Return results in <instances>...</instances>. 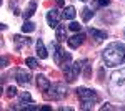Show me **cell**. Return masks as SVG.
<instances>
[{"instance_id":"1","label":"cell","mask_w":125,"mask_h":111,"mask_svg":"<svg viewBox=\"0 0 125 111\" xmlns=\"http://www.w3.org/2000/svg\"><path fill=\"white\" fill-rule=\"evenodd\" d=\"M102 58L105 61L107 66L114 68V66H120L125 63V45L120 42H112L108 43L107 48L102 51Z\"/></svg>"},{"instance_id":"2","label":"cell","mask_w":125,"mask_h":111,"mask_svg":"<svg viewBox=\"0 0 125 111\" xmlns=\"http://www.w3.org/2000/svg\"><path fill=\"white\" fill-rule=\"evenodd\" d=\"M110 90L115 98L125 100V68L117 70L110 75Z\"/></svg>"},{"instance_id":"3","label":"cell","mask_w":125,"mask_h":111,"mask_svg":"<svg viewBox=\"0 0 125 111\" xmlns=\"http://www.w3.org/2000/svg\"><path fill=\"white\" fill-rule=\"evenodd\" d=\"M77 96L82 101V106H80L82 110H94V104L98 101V94L94 90H88L83 86L77 88Z\"/></svg>"},{"instance_id":"4","label":"cell","mask_w":125,"mask_h":111,"mask_svg":"<svg viewBox=\"0 0 125 111\" xmlns=\"http://www.w3.org/2000/svg\"><path fill=\"white\" fill-rule=\"evenodd\" d=\"M43 93H45V98H48V100H62V98L67 96L68 90L63 83H53V85H50L48 90Z\"/></svg>"},{"instance_id":"5","label":"cell","mask_w":125,"mask_h":111,"mask_svg":"<svg viewBox=\"0 0 125 111\" xmlns=\"http://www.w3.org/2000/svg\"><path fill=\"white\" fill-rule=\"evenodd\" d=\"M83 63H85V60H78V61H75V63H72V65H70V68L65 71V75H67V80L70 81V83L77 80V76H78V73H80V70H82Z\"/></svg>"},{"instance_id":"6","label":"cell","mask_w":125,"mask_h":111,"mask_svg":"<svg viewBox=\"0 0 125 111\" xmlns=\"http://www.w3.org/2000/svg\"><path fill=\"white\" fill-rule=\"evenodd\" d=\"M60 18H62V13H60L57 9H50L47 12V23H48V27L55 28L58 23H60Z\"/></svg>"},{"instance_id":"7","label":"cell","mask_w":125,"mask_h":111,"mask_svg":"<svg viewBox=\"0 0 125 111\" xmlns=\"http://www.w3.org/2000/svg\"><path fill=\"white\" fill-rule=\"evenodd\" d=\"M83 40H85V35L83 33H77V35H73V37L67 38V43L70 48H78V46L83 43Z\"/></svg>"},{"instance_id":"8","label":"cell","mask_w":125,"mask_h":111,"mask_svg":"<svg viewBox=\"0 0 125 111\" xmlns=\"http://www.w3.org/2000/svg\"><path fill=\"white\" fill-rule=\"evenodd\" d=\"M15 78H17V81H19L20 85H29L30 83V73L27 71V70H17L15 71Z\"/></svg>"},{"instance_id":"9","label":"cell","mask_w":125,"mask_h":111,"mask_svg":"<svg viewBox=\"0 0 125 111\" xmlns=\"http://www.w3.org/2000/svg\"><path fill=\"white\" fill-rule=\"evenodd\" d=\"M88 35H92V37L95 38V42H97V43L104 42V40H105V38L108 37L105 30H97V28H90V30H88Z\"/></svg>"},{"instance_id":"10","label":"cell","mask_w":125,"mask_h":111,"mask_svg":"<svg viewBox=\"0 0 125 111\" xmlns=\"http://www.w3.org/2000/svg\"><path fill=\"white\" fill-rule=\"evenodd\" d=\"M35 10H37V2L35 0H32V2H29V5H27V9L23 10V18L25 20H29V18H32L33 17V13H35Z\"/></svg>"},{"instance_id":"11","label":"cell","mask_w":125,"mask_h":111,"mask_svg":"<svg viewBox=\"0 0 125 111\" xmlns=\"http://www.w3.org/2000/svg\"><path fill=\"white\" fill-rule=\"evenodd\" d=\"M55 37H57L58 42H63V40H67V25H60L58 23L57 27H55Z\"/></svg>"},{"instance_id":"12","label":"cell","mask_w":125,"mask_h":111,"mask_svg":"<svg viewBox=\"0 0 125 111\" xmlns=\"http://www.w3.org/2000/svg\"><path fill=\"white\" fill-rule=\"evenodd\" d=\"M37 86L40 88V91H47V90H48L50 81L47 80V76H45V75H39V76H37Z\"/></svg>"},{"instance_id":"13","label":"cell","mask_w":125,"mask_h":111,"mask_svg":"<svg viewBox=\"0 0 125 111\" xmlns=\"http://www.w3.org/2000/svg\"><path fill=\"white\" fill-rule=\"evenodd\" d=\"M37 55L40 56V60H45V58L48 56V53H47V48H45V45H43L42 38H40V40H37Z\"/></svg>"},{"instance_id":"14","label":"cell","mask_w":125,"mask_h":111,"mask_svg":"<svg viewBox=\"0 0 125 111\" xmlns=\"http://www.w3.org/2000/svg\"><path fill=\"white\" fill-rule=\"evenodd\" d=\"M62 17L65 20H73L75 17H77V10H75V7H72V5H68L67 9L63 10V13H62Z\"/></svg>"},{"instance_id":"15","label":"cell","mask_w":125,"mask_h":111,"mask_svg":"<svg viewBox=\"0 0 125 111\" xmlns=\"http://www.w3.org/2000/svg\"><path fill=\"white\" fill-rule=\"evenodd\" d=\"M13 42H15V45H17V48H20L22 45H30V40L29 37H22V35H15L13 37Z\"/></svg>"},{"instance_id":"16","label":"cell","mask_w":125,"mask_h":111,"mask_svg":"<svg viewBox=\"0 0 125 111\" xmlns=\"http://www.w3.org/2000/svg\"><path fill=\"white\" fill-rule=\"evenodd\" d=\"M35 30V23L33 22H29V20H25V23L22 25V32L23 33H32Z\"/></svg>"},{"instance_id":"17","label":"cell","mask_w":125,"mask_h":111,"mask_svg":"<svg viewBox=\"0 0 125 111\" xmlns=\"http://www.w3.org/2000/svg\"><path fill=\"white\" fill-rule=\"evenodd\" d=\"M94 13H95V12H92L88 7H85V9L82 10V20H83L85 23H87V22H90V18L94 17Z\"/></svg>"},{"instance_id":"18","label":"cell","mask_w":125,"mask_h":111,"mask_svg":"<svg viewBox=\"0 0 125 111\" xmlns=\"http://www.w3.org/2000/svg\"><path fill=\"white\" fill-rule=\"evenodd\" d=\"M25 103H32V96H30V93H27V91H23L22 94H20V106L22 104H25Z\"/></svg>"},{"instance_id":"19","label":"cell","mask_w":125,"mask_h":111,"mask_svg":"<svg viewBox=\"0 0 125 111\" xmlns=\"http://www.w3.org/2000/svg\"><path fill=\"white\" fill-rule=\"evenodd\" d=\"M25 63H27V66H29L30 70H35V68H37V66H39V63H37V60H35V58H27V61H25Z\"/></svg>"},{"instance_id":"20","label":"cell","mask_w":125,"mask_h":111,"mask_svg":"<svg viewBox=\"0 0 125 111\" xmlns=\"http://www.w3.org/2000/svg\"><path fill=\"white\" fill-rule=\"evenodd\" d=\"M17 91H19V90H17L15 86H9V88H7V96H9V98H13V96H17Z\"/></svg>"},{"instance_id":"21","label":"cell","mask_w":125,"mask_h":111,"mask_svg":"<svg viewBox=\"0 0 125 111\" xmlns=\"http://www.w3.org/2000/svg\"><path fill=\"white\" fill-rule=\"evenodd\" d=\"M80 28H82V25H80L78 22H72V23L68 25V30H72V32H80Z\"/></svg>"},{"instance_id":"22","label":"cell","mask_w":125,"mask_h":111,"mask_svg":"<svg viewBox=\"0 0 125 111\" xmlns=\"http://www.w3.org/2000/svg\"><path fill=\"white\" fill-rule=\"evenodd\" d=\"M7 65H9V58L7 56H0V68H3Z\"/></svg>"},{"instance_id":"23","label":"cell","mask_w":125,"mask_h":111,"mask_svg":"<svg viewBox=\"0 0 125 111\" xmlns=\"http://www.w3.org/2000/svg\"><path fill=\"white\" fill-rule=\"evenodd\" d=\"M97 2V7H107L110 3V0H95Z\"/></svg>"},{"instance_id":"24","label":"cell","mask_w":125,"mask_h":111,"mask_svg":"<svg viewBox=\"0 0 125 111\" xmlns=\"http://www.w3.org/2000/svg\"><path fill=\"white\" fill-rule=\"evenodd\" d=\"M100 110H112V106H110V104H104Z\"/></svg>"},{"instance_id":"25","label":"cell","mask_w":125,"mask_h":111,"mask_svg":"<svg viewBox=\"0 0 125 111\" xmlns=\"http://www.w3.org/2000/svg\"><path fill=\"white\" fill-rule=\"evenodd\" d=\"M0 30H7V25L5 23H0Z\"/></svg>"},{"instance_id":"26","label":"cell","mask_w":125,"mask_h":111,"mask_svg":"<svg viewBox=\"0 0 125 111\" xmlns=\"http://www.w3.org/2000/svg\"><path fill=\"white\" fill-rule=\"evenodd\" d=\"M57 3L60 5V7H62V5H63V0H57Z\"/></svg>"},{"instance_id":"27","label":"cell","mask_w":125,"mask_h":111,"mask_svg":"<svg viewBox=\"0 0 125 111\" xmlns=\"http://www.w3.org/2000/svg\"><path fill=\"white\" fill-rule=\"evenodd\" d=\"M2 93H3V88H2V85H0V96H2Z\"/></svg>"},{"instance_id":"28","label":"cell","mask_w":125,"mask_h":111,"mask_svg":"<svg viewBox=\"0 0 125 111\" xmlns=\"http://www.w3.org/2000/svg\"><path fill=\"white\" fill-rule=\"evenodd\" d=\"M0 5H2V0H0Z\"/></svg>"}]
</instances>
